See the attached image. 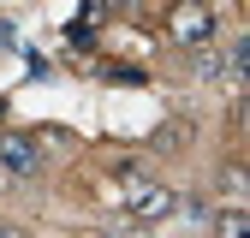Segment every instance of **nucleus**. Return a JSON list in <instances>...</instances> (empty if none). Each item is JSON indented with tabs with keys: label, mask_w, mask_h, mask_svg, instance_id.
<instances>
[{
	"label": "nucleus",
	"mask_w": 250,
	"mask_h": 238,
	"mask_svg": "<svg viewBox=\"0 0 250 238\" xmlns=\"http://www.w3.org/2000/svg\"><path fill=\"white\" fill-rule=\"evenodd\" d=\"M214 30L221 24H214V12L203 6V0H179V6L167 12V42L173 48H208Z\"/></svg>",
	"instance_id": "f257e3e1"
},
{
	"label": "nucleus",
	"mask_w": 250,
	"mask_h": 238,
	"mask_svg": "<svg viewBox=\"0 0 250 238\" xmlns=\"http://www.w3.org/2000/svg\"><path fill=\"white\" fill-rule=\"evenodd\" d=\"M125 208H131V220L155 226V220H167V215H173V191H167V185H155V178H143L137 167H125Z\"/></svg>",
	"instance_id": "f03ea898"
},
{
	"label": "nucleus",
	"mask_w": 250,
	"mask_h": 238,
	"mask_svg": "<svg viewBox=\"0 0 250 238\" xmlns=\"http://www.w3.org/2000/svg\"><path fill=\"white\" fill-rule=\"evenodd\" d=\"M0 167H6L12 178H36V173H42V149H36V137L6 131V137H0Z\"/></svg>",
	"instance_id": "7ed1b4c3"
},
{
	"label": "nucleus",
	"mask_w": 250,
	"mask_h": 238,
	"mask_svg": "<svg viewBox=\"0 0 250 238\" xmlns=\"http://www.w3.org/2000/svg\"><path fill=\"white\" fill-rule=\"evenodd\" d=\"M214 232L221 238H250V215L244 208H221V215H214Z\"/></svg>",
	"instance_id": "20e7f679"
},
{
	"label": "nucleus",
	"mask_w": 250,
	"mask_h": 238,
	"mask_svg": "<svg viewBox=\"0 0 250 238\" xmlns=\"http://www.w3.org/2000/svg\"><path fill=\"white\" fill-rule=\"evenodd\" d=\"M102 6L113 12V6H125V0H83V24H89V18H102Z\"/></svg>",
	"instance_id": "39448f33"
},
{
	"label": "nucleus",
	"mask_w": 250,
	"mask_h": 238,
	"mask_svg": "<svg viewBox=\"0 0 250 238\" xmlns=\"http://www.w3.org/2000/svg\"><path fill=\"white\" fill-rule=\"evenodd\" d=\"M6 48H12V24L0 18V54H6Z\"/></svg>",
	"instance_id": "423d86ee"
},
{
	"label": "nucleus",
	"mask_w": 250,
	"mask_h": 238,
	"mask_svg": "<svg viewBox=\"0 0 250 238\" xmlns=\"http://www.w3.org/2000/svg\"><path fill=\"white\" fill-rule=\"evenodd\" d=\"M0 238H24V232H18V226H6V220H0Z\"/></svg>",
	"instance_id": "0eeeda50"
}]
</instances>
